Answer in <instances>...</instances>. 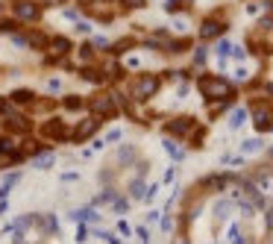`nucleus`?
I'll return each mask as SVG.
<instances>
[{
  "label": "nucleus",
  "mask_w": 273,
  "mask_h": 244,
  "mask_svg": "<svg viewBox=\"0 0 273 244\" xmlns=\"http://www.w3.org/2000/svg\"><path fill=\"white\" fill-rule=\"evenodd\" d=\"M197 92L203 94V100H229V97H235V85L232 80H226V77H217V74H203L200 80H197Z\"/></svg>",
  "instance_id": "1"
},
{
  "label": "nucleus",
  "mask_w": 273,
  "mask_h": 244,
  "mask_svg": "<svg viewBox=\"0 0 273 244\" xmlns=\"http://www.w3.org/2000/svg\"><path fill=\"white\" fill-rule=\"evenodd\" d=\"M162 92V77L153 74V71H141L130 80V97L132 100H153L156 94Z\"/></svg>",
  "instance_id": "2"
},
{
  "label": "nucleus",
  "mask_w": 273,
  "mask_h": 244,
  "mask_svg": "<svg viewBox=\"0 0 273 244\" xmlns=\"http://www.w3.org/2000/svg\"><path fill=\"white\" fill-rule=\"evenodd\" d=\"M250 115H253V127H256V132H267V129H273V106L267 103V100H253L250 103Z\"/></svg>",
  "instance_id": "3"
},
{
  "label": "nucleus",
  "mask_w": 273,
  "mask_h": 244,
  "mask_svg": "<svg viewBox=\"0 0 273 244\" xmlns=\"http://www.w3.org/2000/svg\"><path fill=\"white\" fill-rule=\"evenodd\" d=\"M91 115L94 118H100V121H112V118H118L120 112H118V103H115V97L112 94H97V97H91Z\"/></svg>",
  "instance_id": "4"
},
{
  "label": "nucleus",
  "mask_w": 273,
  "mask_h": 244,
  "mask_svg": "<svg viewBox=\"0 0 273 244\" xmlns=\"http://www.w3.org/2000/svg\"><path fill=\"white\" fill-rule=\"evenodd\" d=\"M191 129H197L194 115H177L165 124V136H170V139H185Z\"/></svg>",
  "instance_id": "5"
},
{
  "label": "nucleus",
  "mask_w": 273,
  "mask_h": 244,
  "mask_svg": "<svg viewBox=\"0 0 273 244\" xmlns=\"http://www.w3.org/2000/svg\"><path fill=\"white\" fill-rule=\"evenodd\" d=\"M97 127H100V118H83L77 127H73V132H71V141H77V144H85V141L91 139L97 132Z\"/></svg>",
  "instance_id": "6"
},
{
  "label": "nucleus",
  "mask_w": 273,
  "mask_h": 244,
  "mask_svg": "<svg viewBox=\"0 0 273 244\" xmlns=\"http://www.w3.org/2000/svg\"><path fill=\"white\" fill-rule=\"evenodd\" d=\"M229 30V21H220V18H203L200 21V38L203 41H209V38H217L220 33H226Z\"/></svg>",
  "instance_id": "7"
},
{
  "label": "nucleus",
  "mask_w": 273,
  "mask_h": 244,
  "mask_svg": "<svg viewBox=\"0 0 273 244\" xmlns=\"http://www.w3.org/2000/svg\"><path fill=\"white\" fill-rule=\"evenodd\" d=\"M12 12H15V18H18V21H38V18H41V6L33 3V0H21V3H15Z\"/></svg>",
  "instance_id": "8"
},
{
  "label": "nucleus",
  "mask_w": 273,
  "mask_h": 244,
  "mask_svg": "<svg viewBox=\"0 0 273 244\" xmlns=\"http://www.w3.org/2000/svg\"><path fill=\"white\" fill-rule=\"evenodd\" d=\"M41 136L44 139H56V141H65L68 139V129H65V121L62 118H50L41 124Z\"/></svg>",
  "instance_id": "9"
},
{
  "label": "nucleus",
  "mask_w": 273,
  "mask_h": 244,
  "mask_svg": "<svg viewBox=\"0 0 273 244\" xmlns=\"http://www.w3.org/2000/svg\"><path fill=\"white\" fill-rule=\"evenodd\" d=\"M71 53V38H65V35H56V38H50V47H47V62H56L62 56H68Z\"/></svg>",
  "instance_id": "10"
},
{
  "label": "nucleus",
  "mask_w": 273,
  "mask_h": 244,
  "mask_svg": "<svg viewBox=\"0 0 273 244\" xmlns=\"http://www.w3.org/2000/svg\"><path fill=\"white\" fill-rule=\"evenodd\" d=\"M3 124H6V129H12V132H30V127H33V124H30V118L18 115V112H9Z\"/></svg>",
  "instance_id": "11"
},
{
  "label": "nucleus",
  "mask_w": 273,
  "mask_h": 244,
  "mask_svg": "<svg viewBox=\"0 0 273 244\" xmlns=\"http://www.w3.org/2000/svg\"><path fill=\"white\" fill-rule=\"evenodd\" d=\"M188 50H194V41H191L188 35L170 38V45H167V53H173V56H182V53H188Z\"/></svg>",
  "instance_id": "12"
},
{
  "label": "nucleus",
  "mask_w": 273,
  "mask_h": 244,
  "mask_svg": "<svg viewBox=\"0 0 273 244\" xmlns=\"http://www.w3.org/2000/svg\"><path fill=\"white\" fill-rule=\"evenodd\" d=\"M226 241L229 244H247V235H244V230H241L238 221H232L229 227H226Z\"/></svg>",
  "instance_id": "13"
},
{
  "label": "nucleus",
  "mask_w": 273,
  "mask_h": 244,
  "mask_svg": "<svg viewBox=\"0 0 273 244\" xmlns=\"http://www.w3.org/2000/svg\"><path fill=\"white\" fill-rule=\"evenodd\" d=\"M250 118V109H244V106H238V109H232V115H229V121H226V127L229 129H238L244 121Z\"/></svg>",
  "instance_id": "14"
},
{
  "label": "nucleus",
  "mask_w": 273,
  "mask_h": 244,
  "mask_svg": "<svg viewBox=\"0 0 273 244\" xmlns=\"http://www.w3.org/2000/svg\"><path fill=\"white\" fill-rule=\"evenodd\" d=\"M135 47H138V41H135V38H130V35H123V38H118V41H115V45H112V53H130V50H135Z\"/></svg>",
  "instance_id": "15"
},
{
  "label": "nucleus",
  "mask_w": 273,
  "mask_h": 244,
  "mask_svg": "<svg viewBox=\"0 0 273 244\" xmlns=\"http://www.w3.org/2000/svg\"><path fill=\"white\" fill-rule=\"evenodd\" d=\"M9 100H12V103L27 106V103H33V100H36V94L30 92V88H15V92L9 94Z\"/></svg>",
  "instance_id": "16"
},
{
  "label": "nucleus",
  "mask_w": 273,
  "mask_h": 244,
  "mask_svg": "<svg viewBox=\"0 0 273 244\" xmlns=\"http://www.w3.org/2000/svg\"><path fill=\"white\" fill-rule=\"evenodd\" d=\"M80 77L88 80V82H103L106 80V71H97V68H91V65H85V68H80Z\"/></svg>",
  "instance_id": "17"
},
{
  "label": "nucleus",
  "mask_w": 273,
  "mask_h": 244,
  "mask_svg": "<svg viewBox=\"0 0 273 244\" xmlns=\"http://www.w3.org/2000/svg\"><path fill=\"white\" fill-rule=\"evenodd\" d=\"M27 41H30V47H50V38L44 33H38V30H33L27 35Z\"/></svg>",
  "instance_id": "18"
},
{
  "label": "nucleus",
  "mask_w": 273,
  "mask_h": 244,
  "mask_svg": "<svg viewBox=\"0 0 273 244\" xmlns=\"http://www.w3.org/2000/svg\"><path fill=\"white\" fill-rule=\"evenodd\" d=\"M162 144H165V150L170 153V159H173V162H179V159H182V156H185V150H182V147H179L177 141L165 139V141H162Z\"/></svg>",
  "instance_id": "19"
},
{
  "label": "nucleus",
  "mask_w": 273,
  "mask_h": 244,
  "mask_svg": "<svg viewBox=\"0 0 273 244\" xmlns=\"http://www.w3.org/2000/svg\"><path fill=\"white\" fill-rule=\"evenodd\" d=\"M206 139H209V129L197 127L194 132H191V147H203V144H206Z\"/></svg>",
  "instance_id": "20"
},
{
  "label": "nucleus",
  "mask_w": 273,
  "mask_h": 244,
  "mask_svg": "<svg viewBox=\"0 0 273 244\" xmlns=\"http://www.w3.org/2000/svg\"><path fill=\"white\" fill-rule=\"evenodd\" d=\"M232 50H235V45H232L229 38H220V41H217V56H220V59L232 56Z\"/></svg>",
  "instance_id": "21"
},
{
  "label": "nucleus",
  "mask_w": 273,
  "mask_h": 244,
  "mask_svg": "<svg viewBox=\"0 0 273 244\" xmlns=\"http://www.w3.org/2000/svg\"><path fill=\"white\" fill-rule=\"evenodd\" d=\"M261 147H264L261 139H247L244 144H241V153H256V150H261Z\"/></svg>",
  "instance_id": "22"
},
{
  "label": "nucleus",
  "mask_w": 273,
  "mask_h": 244,
  "mask_svg": "<svg viewBox=\"0 0 273 244\" xmlns=\"http://www.w3.org/2000/svg\"><path fill=\"white\" fill-rule=\"evenodd\" d=\"M18 180H21V174H9V176H6V180H3V186H0V197H3V194H9Z\"/></svg>",
  "instance_id": "23"
},
{
  "label": "nucleus",
  "mask_w": 273,
  "mask_h": 244,
  "mask_svg": "<svg viewBox=\"0 0 273 244\" xmlns=\"http://www.w3.org/2000/svg\"><path fill=\"white\" fill-rule=\"evenodd\" d=\"M62 106H65V109H83L85 100H83V97H77V94H68V97L62 100Z\"/></svg>",
  "instance_id": "24"
},
{
  "label": "nucleus",
  "mask_w": 273,
  "mask_h": 244,
  "mask_svg": "<svg viewBox=\"0 0 273 244\" xmlns=\"http://www.w3.org/2000/svg\"><path fill=\"white\" fill-rule=\"evenodd\" d=\"M15 147H18V139H12V136L0 139V156H3V153H12ZM12 156H15V153H12Z\"/></svg>",
  "instance_id": "25"
},
{
  "label": "nucleus",
  "mask_w": 273,
  "mask_h": 244,
  "mask_svg": "<svg viewBox=\"0 0 273 244\" xmlns=\"http://www.w3.org/2000/svg\"><path fill=\"white\" fill-rule=\"evenodd\" d=\"M188 3H191V0H167L165 9L167 12H185V9H188Z\"/></svg>",
  "instance_id": "26"
},
{
  "label": "nucleus",
  "mask_w": 273,
  "mask_h": 244,
  "mask_svg": "<svg viewBox=\"0 0 273 244\" xmlns=\"http://www.w3.org/2000/svg\"><path fill=\"white\" fill-rule=\"evenodd\" d=\"M56 162V156H53V153H41V156H36V168H50V165Z\"/></svg>",
  "instance_id": "27"
},
{
  "label": "nucleus",
  "mask_w": 273,
  "mask_h": 244,
  "mask_svg": "<svg viewBox=\"0 0 273 244\" xmlns=\"http://www.w3.org/2000/svg\"><path fill=\"white\" fill-rule=\"evenodd\" d=\"M206 59H209V50L206 47H194V68L206 65Z\"/></svg>",
  "instance_id": "28"
},
{
  "label": "nucleus",
  "mask_w": 273,
  "mask_h": 244,
  "mask_svg": "<svg viewBox=\"0 0 273 244\" xmlns=\"http://www.w3.org/2000/svg\"><path fill=\"white\" fill-rule=\"evenodd\" d=\"M120 6H123L127 12H138V9L147 6V0H120Z\"/></svg>",
  "instance_id": "29"
},
{
  "label": "nucleus",
  "mask_w": 273,
  "mask_h": 244,
  "mask_svg": "<svg viewBox=\"0 0 273 244\" xmlns=\"http://www.w3.org/2000/svg\"><path fill=\"white\" fill-rule=\"evenodd\" d=\"M120 139H123V129L115 127V129H109V132H106V139H103V141H106V144H118Z\"/></svg>",
  "instance_id": "30"
},
{
  "label": "nucleus",
  "mask_w": 273,
  "mask_h": 244,
  "mask_svg": "<svg viewBox=\"0 0 273 244\" xmlns=\"http://www.w3.org/2000/svg\"><path fill=\"white\" fill-rule=\"evenodd\" d=\"M0 30H3V33H15V30H18V24L9 21V18H0Z\"/></svg>",
  "instance_id": "31"
},
{
  "label": "nucleus",
  "mask_w": 273,
  "mask_h": 244,
  "mask_svg": "<svg viewBox=\"0 0 273 244\" xmlns=\"http://www.w3.org/2000/svg\"><path fill=\"white\" fill-rule=\"evenodd\" d=\"M232 77H235V80H247V77H250V68H247V65H238V68L232 71Z\"/></svg>",
  "instance_id": "32"
},
{
  "label": "nucleus",
  "mask_w": 273,
  "mask_h": 244,
  "mask_svg": "<svg viewBox=\"0 0 273 244\" xmlns=\"http://www.w3.org/2000/svg\"><path fill=\"white\" fill-rule=\"evenodd\" d=\"M12 47H18V50H24V47H30V41H27V35H12Z\"/></svg>",
  "instance_id": "33"
},
{
  "label": "nucleus",
  "mask_w": 273,
  "mask_h": 244,
  "mask_svg": "<svg viewBox=\"0 0 273 244\" xmlns=\"http://www.w3.org/2000/svg\"><path fill=\"white\" fill-rule=\"evenodd\" d=\"M94 47H97V50H112V45H109L103 35H97V38H94Z\"/></svg>",
  "instance_id": "34"
},
{
  "label": "nucleus",
  "mask_w": 273,
  "mask_h": 244,
  "mask_svg": "<svg viewBox=\"0 0 273 244\" xmlns=\"http://www.w3.org/2000/svg\"><path fill=\"white\" fill-rule=\"evenodd\" d=\"M259 30H273V15H264V18H261Z\"/></svg>",
  "instance_id": "35"
},
{
  "label": "nucleus",
  "mask_w": 273,
  "mask_h": 244,
  "mask_svg": "<svg viewBox=\"0 0 273 244\" xmlns=\"http://www.w3.org/2000/svg\"><path fill=\"white\" fill-rule=\"evenodd\" d=\"M185 27H188L185 18H173V33H185Z\"/></svg>",
  "instance_id": "36"
},
{
  "label": "nucleus",
  "mask_w": 273,
  "mask_h": 244,
  "mask_svg": "<svg viewBox=\"0 0 273 244\" xmlns=\"http://www.w3.org/2000/svg\"><path fill=\"white\" fill-rule=\"evenodd\" d=\"M127 68H141V56H127Z\"/></svg>",
  "instance_id": "37"
},
{
  "label": "nucleus",
  "mask_w": 273,
  "mask_h": 244,
  "mask_svg": "<svg viewBox=\"0 0 273 244\" xmlns=\"http://www.w3.org/2000/svg\"><path fill=\"white\" fill-rule=\"evenodd\" d=\"M80 56H83V59H91V56H94V47L83 45V47H80Z\"/></svg>",
  "instance_id": "38"
},
{
  "label": "nucleus",
  "mask_w": 273,
  "mask_h": 244,
  "mask_svg": "<svg viewBox=\"0 0 273 244\" xmlns=\"http://www.w3.org/2000/svg\"><path fill=\"white\" fill-rule=\"evenodd\" d=\"M47 88H50L53 94H56V92L62 88V80H47Z\"/></svg>",
  "instance_id": "39"
},
{
  "label": "nucleus",
  "mask_w": 273,
  "mask_h": 244,
  "mask_svg": "<svg viewBox=\"0 0 273 244\" xmlns=\"http://www.w3.org/2000/svg\"><path fill=\"white\" fill-rule=\"evenodd\" d=\"M118 233L123 235V238H127V235H132V230H130V227H127V224H120V227H118Z\"/></svg>",
  "instance_id": "40"
},
{
  "label": "nucleus",
  "mask_w": 273,
  "mask_h": 244,
  "mask_svg": "<svg viewBox=\"0 0 273 244\" xmlns=\"http://www.w3.org/2000/svg\"><path fill=\"white\" fill-rule=\"evenodd\" d=\"M6 109H9V100H6V97H0V115H3Z\"/></svg>",
  "instance_id": "41"
},
{
  "label": "nucleus",
  "mask_w": 273,
  "mask_h": 244,
  "mask_svg": "<svg viewBox=\"0 0 273 244\" xmlns=\"http://www.w3.org/2000/svg\"><path fill=\"white\" fill-rule=\"evenodd\" d=\"M264 94H267V97H273V82H264Z\"/></svg>",
  "instance_id": "42"
},
{
  "label": "nucleus",
  "mask_w": 273,
  "mask_h": 244,
  "mask_svg": "<svg viewBox=\"0 0 273 244\" xmlns=\"http://www.w3.org/2000/svg\"><path fill=\"white\" fill-rule=\"evenodd\" d=\"M270 156H273V147H270Z\"/></svg>",
  "instance_id": "43"
}]
</instances>
